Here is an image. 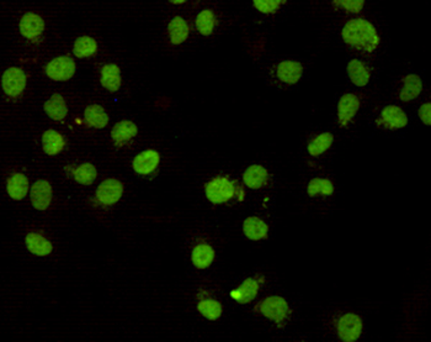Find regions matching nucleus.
<instances>
[{"mask_svg": "<svg viewBox=\"0 0 431 342\" xmlns=\"http://www.w3.org/2000/svg\"><path fill=\"white\" fill-rule=\"evenodd\" d=\"M341 38L346 47L365 55L377 52L382 42L376 25L362 16H354L345 21L341 30Z\"/></svg>", "mask_w": 431, "mask_h": 342, "instance_id": "nucleus-1", "label": "nucleus"}, {"mask_svg": "<svg viewBox=\"0 0 431 342\" xmlns=\"http://www.w3.org/2000/svg\"><path fill=\"white\" fill-rule=\"evenodd\" d=\"M203 193L212 205H227L232 202H244L247 192L243 184H240L228 174H218L203 184Z\"/></svg>", "mask_w": 431, "mask_h": 342, "instance_id": "nucleus-2", "label": "nucleus"}, {"mask_svg": "<svg viewBox=\"0 0 431 342\" xmlns=\"http://www.w3.org/2000/svg\"><path fill=\"white\" fill-rule=\"evenodd\" d=\"M255 315L268 320L278 329H285L293 320V310L288 299L278 295L270 294L264 298L259 299L253 308Z\"/></svg>", "mask_w": 431, "mask_h": 342, "instance_id": "nucleus-3", "label": "nucleus"}, {"mask_svg": "<svg viewBox=\"0 0 431 342\" xmlns=\"http://www.w3.org/2000/svg\"><path fill=\"white\" fill-rule=\"evenodd\" d=\"M333 331L338 341L358 342L364 336L365 320L356 312H343L331 320Z\"/></svg>", "mask_w": 431, "mask_h": 342, "instance_id": "nucleus-4", "label": "nucleus"}, {"mask_svg": "<svg viewBox=\"0 0 431 342\" xmlns=\"http://www.w3.org/2000/svg\"><path fill=\"white\" fill-rule=\"evenodd\" d=\"M374 124L379 130L389 132L404 130L409 125V115L403 106L388 104L381 108L374 118Z\"/></svg>", "mask_w": 431, "mask_h": 342, "instance_id": "nucleus-5", "label": "nucleus"}, {"mask_svg": "<svg viewBox=\"0 0 431 342\" xmlns=\"http://www.w3.org/2000/svg\"><path fill=\"white\" fill-rule=\"evenodd\" d=\"M362 108V98L358 93L346 92L336 101V122L341 129L354 124Z\"/></svg>", "mask_w": 431, "mask_h": 342, "instance_id": "nucleus-6", "label": "nucleus"}, {"mask_svg": "<svg viewBox=\"0 0 431 342\" xmlns=\"http://www.w3.org/2000/svg\"><path fill=\"white\" fill-rule=\"evenodd\" d=\"M265 283H266V277L261 273L247 277L235 288L230 290V298L240 305L254 303L258 299L261 287Z\"/></svg>", "mask_w": 431, "mask_h": 342, "instance_id": "nucleus-7", "label": "nucleus"}, {"mask_svg": "<svg viewBox=\"0 0 431 342\" xmlns=\"http://www.w3.org/2000/svg\"><path fill=\"white\" fill-rule=\"evenodd\" d=\"M125 193V184L121 179L110 177L98 186L94 193V202L100 207H111L120 202Z\"/></svg>", "mask_w": 431, "mask_h": 342, "instance_id": "nucleus-8", "label": "nucleus"}, {"mask_svg": "<svg viewBox=\"0 0 431 342\" xmlns=\"http://www.w3.org/2000/svg\"><path fill=\"white\" fill-rule=\"evenodd\" d=\"M45 76L53 82H68L77 73V63L74 58L67 55H61L49 59L43 67Z\"/></svg>", "mask_w": 431, "mask_h": 342, "instance_id": "nucleus-9", "label": "nucleus"}, {"mask_svg": "<svg viewBox=\"0 0 431 342\" xmlns=\"http://www.w3.org/2000/svg\"><path fill=\"white\" fill-rule=\"evenodd\" d=\"M1 88L9 99H19L28 88V74L18 66L6 68L1 76Z\"/></svg>", "mask_w": 431, "mask_h": 342, "instance_id": "nucleus-10", "label": "nucleus"}, {"mask_svg": "<svg viewBox=\"0 0 431 342\" xmlns=\"http://www.w3.org/2000/svg\"><path fill=\"white\" fill-rule=\"evenodd\" d=\"M424 92V81L418 73H406L398 82L397 96L398 101L403 104H412L422 97Z\"/></svg>", "mask_w": 431, "mask_h": 342, "instance_id": "nucleus-11", "label": "nucleus"}, {"mask_svg": "<svg viewBox=\"0 0 431 342\" xmlns=\"http://www.w3.org/2000/svg\"><path fill=\"white\" fill-rule=\"evenodd\" d=\"M196 310L207 321H218L223 315L225 307L211 290L201 288L196 293Z\"/></svg>", "mask_w": 431, "mask_h": 342, "instance_id": "nucleus-12", "label": "nucleus"}, {"mask_svg": "<svg viewBox=\"0 0 431 342\" xmlns=\"http://www.w3.org/2000/svg\"><path fill=\"white\" fill-rule=\"evenodd\" d=\"M162 164V154L158 149H146L134 156L131 167L141 177H149L158 171Z\"/></svg>", "mask_w": 431, "mask_h": 342, "instance_id": "nucleus-13", "label": "nucleus"}, {"mask_svg": "<svg viewBox=\"0 0 431 342\" xmlns=\"http://www.w3.org/2000/svg\"><path fill=\"white\" fill-rule=\"evenodd\" d=\"M305 72H306L305 64L301 61L293 59V58L283 59L275 67L276 79L281 84L290 86V87L296 86L301 82L302 78L305 76Z\"/></svg>", "mask_w": 431, "mask_h": 342, "instance_id": "nucleus-14", "label": "nucleus"}, {"mask_svg": "<svg viewBox=\"0 0 431 342\" xmlns=\"http://www.w3.org/2000/svg\"><path fill=\"white\" fill-rule=\"evenodd\" d=\"M30 203L37 212H46L53 203V187L48 179H36L30 189Z\"/></svg>", "mask_w": 431, "mask_h": 342, "instance_id": "nucleus-15", "label": "nucleus"}, {"mask_svg": "<svg viewBox=\"0 0 431 342\" xmlns=\"http://www.w3.org/2000/svg\"><path fill=\"white\" fill-rule=\"evenodd\" d=\"M346 76L355 88L362 89L370 86L374 72L371 66L365 59L355 57L351 58L349 62L346 63Z\"/></svg>", "mask_w": 431, "mask_h": 342, "instance_id": "nucleus-16", "label": "nucleus"}, {"mask_svg": "<svg viewBox=\"0 0 431 342\" xmlns=\"http://www.w3.org/2000/svg\"><path fill=\"white\" fill-rule=\"evenodd\" d=\"M271 181V174L265 166L253 164L248 166L242 173V184L250 190H261L266 188Z\"/></svg>", "mask_w": 431, "mask_h": 342, "instance_id": "nucleus-17", "label": "nucleus"}, {"mask_svg": "<svg viewBox=\"0 0 431 342\" xmlns=\"http://www.w3.org/2000/svg\"><path fill=\"white\" fill-rule=\"evenodd\" d=\"M46 24L41 15L35 11H26L19 20L20 35L28 41H36L42 36Z\"/></svg>", "mask_w": 431, "mask_h": 342, "instance_id": "nucleus-18", "label": "nucleus"}, {"mask_svg": "<svg viewBox=\"0 0 431 342\" xmlns=\"http://www.w3.org/2000/svg\"><path fill=\"white\" fill-rule=\"evenodd\" d=\"M243 236L252 242L266 241L270 236V227L264 217L249 215L242 222Z\"/></svg>", "mask_w": 431, "mask_h": 342, "instance_id": "nucleus-19", "label": "nucleus"}, {"mask_svg": "<svg viewBox=\"0 0 431 342\" xmlns=\"http://www.w3.org/2000/svg\"><path fill=\"white\" fill-rule=\"evenodd\" d=\"M216 258H217V252L211 244L201 241L196 242L192 246L190 261L197 270H208L215 263Z\"/></svg>", "mask_w": 431, "mask_h": 342, "instance_id": "nucleus-20", "label": "nucleus"}, {"mask_svg": "<svg viewBox=\"0 0 431 342\" xmlns=\"http://www.w3.org/2000/svg\"><path fill=\"white\" fill-rule=\"evenodd\" d=\"M139 134L137 124L132 120H120L112 126L110 131V139L116 147H124L129 145L131 141L134 140Z\"/></svg>", "mask_w": 431, "mask_h": 342, "instance_id": "nucleus-21", "label": "nucleus"}, {"mask_svg": "<svg viewBox=\"0 0 431 342\" xmlns=\"http://www.w3.org/2000/svg\"><path fill=\"white\" fill-rule=\"evenodd\" d=\"M31 184H30L29 177L23 172H14L10 174L6 183H5V192L8 194L10 199L14 202H21L30 194Z\"/></svg>", "mask_w": 431, "mask_h": 342, "instance_id": "nucleus-22", "label": "nucleus"}, {"mask_svg": "<svg viewBox=\"0 0 431 342\" xmlns=\"http://www.w3.org/2000/svg\"><path fill=\"white\" fill-rule=\"evenodd\" d=\"M25 247L31 255L36 257H47L52 255L53 244L43 232L31 230L26 232L24 239Z\"/></svg>", "mask_w": 431, "mask_h": 342, "instance_id": "nucleus-23", "label": "nucleus"}, {"mask_svg": "<svg viewBox=\"0 0 431 342\" xmlns=\"http://www.w3.org/2000/svg\"><path fill=\"white\" fill-rule=\"evenodd\" d=\"M336 144V136L331 131H321L307 142V154L311 159H319L328 154Z\"/></svg>", "mask_w": 431, "mask_h": 342, "instance_id": "nucleus-24", "label": "nucleus"}, {"mask_svg": "<svg viewBox=\"0 0 431 342\" xmlns=\"http://www.w3.org/2000/svg\"><path fill=\"white\" fill-rule=\"evenodd\" d=\"M191 34L190 24L182 15L172 16L167 26V35H168L169 42L172 46H180L185 44Z\"/></svg>", "mask_w": 431, "mask_h": 342, "instance_id": "nucleus-25", "label": "nucleus"}, {"mask_svg": "<svg viewBox=\"0 0 431 342\" xmlns=\"http://www.w3.org/2000/svg\"><path fill=\"white\" fill-rule=\"evenodd\" d=\"M99 82L106 92H119L121 86H122V72H121L120 66L114 62L105 63L100 68Z\"/></svg>", "mask_w": 431, "mask_h": 342, "instance_id": "nucleus-26", "label": "nucleus"}, {"mask_svg": "<svg viewBox=\"0 0 431 342\" xmlns=\"http://www.w3.org/2000/svg\"><path fill=\"white\" fill-rule=\"evenodd\" d=\"M84 122L88 127L94 130H104L110 124V115L104 106L93 103L84 109Z\"/></svg>", "mask_w": 431, "mask_h": 342, "instance_id": "nucleus-27", "label": "nucleus"}, {"mask_svg": "<svg viewBox=\"0 0 431 342\" xmlns=\"http://www.w3.org/2000/svg\"><path fill=\"white\" fill-rule=\"evenodd\" d=\"M67 171L69 177L76 183L84 186V187L95 183L96 179L99 177V172H98L95 164L90 161H84L77 166H71V167H68Z\"/></svg>", "mask_w": 431, "mask_h": 342, "instance_id": "nucleus-28", "label": "nucleus"}, {"mask_svg": "<svg viewBox=\"0 0 431 342\" xmlns=\"http://www.w3.org/2000/svg\"><path fill=\"white\" fill-rule=\"evenodd\" d=\"M43 111L51 120L61 122L67 119L69 106L66 98L63 97L61 93H53L52 96H49L47 101H45Z\"/></svg>", "mask_w": 431, "mask_h": 342, "instance_id": "nucleus-29", "label": "nucleus"}, {"mask_svg": "<svg viewBox=\"0 0 431 342\" xmlns=\"http://www.w3.org/2000/svg\"><path fill=\"white\" fill-rule=\"evenodd\" d=\"M336 187L334 182L328 177L317 176L308 181L306 186V194L311 199H326L336 194Z\"/></svg>", "mask_w": 431, "mask_h": 342, "instance_id": "nucleus-30", "label": "nucleus"}, {"mask_svg": "<svg viewBox=\"0 0 431 342\" xmlns=\"http://www.w3.org/2000/svg\"><path fill=\"white\" fill-rule=\"evenodd\" d=\"M41 144H42V151L47 156H58L62 154L67 141L61 131L56 129H47L42 132L41 137Z\"/></svg>", "mask_w": 431, "mask_h": 342, "instance_id": "nucleus-31", "label": "nucleus"}, {"mask_svg": "<svg viewBox=\"0 0 431 342\" xmlns=\"http://www.w3.org/2000/svg\"><path fill=\"white\" fill-rule=\"evenodd\" d=\"M217 25H218V19H217L215 10L205 8L197 13L196 18H195V28H196L197 33L201 36H205V38L211 36L215 33Z\"/></svg>", "mask_w": 431, "mask_h": 342, "instance_id": "nucleus-32", "label": "nucleus"}, {"mask_svg": "<svg viewBox=\"0 0 431 342\" xmlns=\"http://www.w3.org/2000/svg\"><path fill=\"white\" fill-rule=\"evenodd\" d=\"M73 55L79 59H85L95 56L99 51V44L94 38L83 35L73 42Z\"/></svg>", "mask_w": 431, "mask_h": 342, "instance_id": "nucleus-33", "label": "nucleus"}, {"mask_svg": "<svg viewBox=\"0 0 431 342\" xmlns=\"http://www.w3.org/2000/svg\"><path fill=\"white\" fill-rule=\"evenodd\" d=\"M331 6L336 10L349 15H359L364 11L366 6L365 0H334Z\"/></svg>", "mask_w": 431, "mask_h": 342, "instance_id": "nucleus-34", "label": "nucleus"}, {"mask_svg": "<svg viewBox=\"0 0 431 342\" xmlns=\"http://www.w3.org/2000/svg\"><path fill=\"white\" fill-rule=\"evenodd\" d=\"M252 4L260 14L273 15L283 8V4H286V1H283V0H254Z\"/></svg>", "mask_w": 431, "mask_h": 342, "instance_id": "nucleus-35", "label": "nucleus"}, {"mask_svg": "<svg viewBox=\"0 0 431 342\" xmlns=\"http://www.w3.org/2000/svg\"><path fill=\"white\" fill-rule=\"evenodd\" d=\"M417 116L423 125H431V103L430 101H423L420 106H418Z\"/></svg>", "mask_w": 431, "mask_h": 342, "instance_id": "nucleus-36", "label": "nucleus"}, {"mask_svg": "<svg viewBox=\"0 0 431 342\" xmlns=\"http://www.w3.org/2000/svg\"><path fill=\"white\" fill-rule=\"evenodd\" d=\"M187 1L185 0H170V4L172 5H182L185 4Z\"/></svg>", "mask_w": 431, "mask_h": 342, "instance_id": "nucleus-37", "label": "nucleus"}]
</instances>
